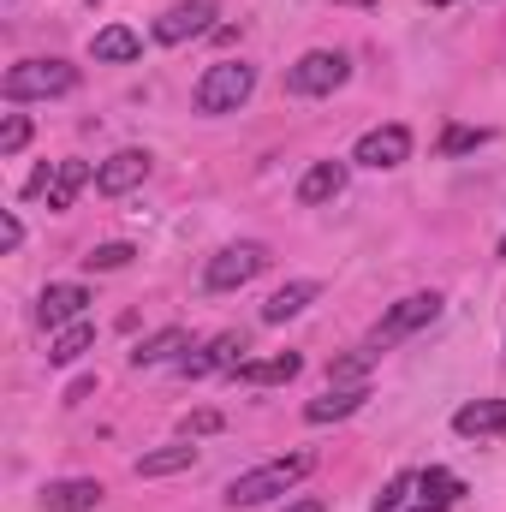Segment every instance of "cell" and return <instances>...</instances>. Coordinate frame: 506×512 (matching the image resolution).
Wrapping results in <instances>:
<instances>
[{
	"instance_id": "obj_6",
	"label": "cell",
	"mask_w": 506,
	"mask_h": 512,
	"mask_svg": "<svg viewBox=\"0 0 506 512\" xmlns=\"http://www.w3.org/2000/svg\"><path fill=\"white\" fill-rule=\"evenodd\" d=\"M262 268H268V245L239 239V245H227V251L209 256V268H203V286H209V292H239V286H251Z\"/></svg>"
},
{
	"instance_id": "obj_3",
	"label": "cell",
	"mask_w": 506,
	"mask_h": 512,
	"mask_svg": "<svg viewBox=\"0 0 506 512\" xmlns=\"http://www.w3.org/2000/svg\"><path fill=\"white\" fill-rule=\"evenodd\" d=\"M78 90V66L72 60H18L0 78L6 102H48V96H72Z\"/></svg>"
},
{
	"instance_id": "obj_31",
	"label": "cell",
	"mask_w": 506,
	"mask_h": 512,
	"mask_svg": "<svg viewBox=\"0 0 506 512\" xmlns=\"http://www.w3.org/2000/svg\"><path fill=\"white\" fill-rule=\"evenodd\" d=\"M90 387H96L90 376H84V382H72V387H66V405H78V399H90Z\"/></svg>"
},
{
	"instance_id": "obj_9",
	"label": "cell",
	"mask_w": 506,
	"mask_h": 512,
	"mask_svg": "<svg viewBox=\"0 0 506 512\" xmlns=\"http://www.w3.org/2000/svg\"><path fill=\"white\" fill-rule=\"evenodd\" d=\"M84 310H90V292L78 286V280H54V286H42V298H36V322L42 328H72V322H84Z\"/></svg>"
},
{
	"instance_id": "obj_13",
	"label": "cell",
	"mask_w": 506,
	"mask_h": 512,
	"mask_svg": "<svg viewBox=\"0 0 506 512\" xmlns=\"http://www.w3.org/2000/svg\"><path fill=\"white\" fill-rule=\"evenodd\" d=\"M102 507V483L96 477H60L42 489V512H96Z\"/></svg>"
},
{
	"instance_id": "obj_14",
	"label": "cell",
	"mask_w": 506,
	"mask_h": 512,
	"mask_svg": "<svg viewBox=\"0 0 506 512\" xmlns=\"http://www.w3.org/2000/svg\"><path fill=\"white\" fill-rule=\"evenodd\" d=\"M304 370V358L298 352H274V358H245V364H233L227 376L233 382H245V387H274V382H292Z\"/></svg>"
},
{
	"instance_id": "obj_8",
	"label": "cell",
	"mask_w": 506,
	"mask_h": 512,
	"mask_svg": "<svg viewBox=\"0 0 506 512\" xmlns=\"http://www.w3.org/2000/svg\"><path fill=\"white\" fill-rule=\"evenodd\" d=\"M245 346H251V340H245L239 328H227V334L203 340L197 352H185V358H179V376H185V382H203V376H215V370H233Z\"/></svg>"
},
{
	"instance_id": "obj_27",
	"label": "cell",
	"mask_w": 506,
	"mask_h": 512,
	"mask_svg": "<svg viewBox=\"0 0 506 512\" xmlns=\"http://www.w3.org/2000/svg\"><path fill=\"white\" fill-rule=\"evenodd\" d=\"M411 489H417V477H411V471H399V477H393V483L381 489L376 512H399V507H405V495H411Z\"/></svg>"
},
{
	"instance_id": "obj_30",
	"label": "cell",
	"mask_w": 506,
	"mask_h": 512,
	"mask_svg": "<svg viewBox=\"0 0 506 512\" xmlns=\"http://www.w3.org/2000/svg\"><path fill=\"white\" fill-rule=\"evenodd\" d=\"M280 512H328V501H316V495H304V501H286Z\"/></svg>"
},
{
	"instance_id": "obj_10",
	"label": "cell",
	"mask_w": 506,
	"mask_h": 512,
	"mask_svg": "<svg viewBox=\"0 0 506 512\" xmlns=\"http://www.w3.org/2000/svg\"><path fill=\"white\" fill-rule=\"evenodd\" d=\"M352 161H358V167H370V173H387V167L411 161V131H405V126L364 131V137H358V149H352Z\"/></svg>"
},
{
	"instance_id": "obj_7",
	"label": "cell",
	"mask_w": 506,
	"mask_h": 512,
	"mask_svg": "<svg viewBox=\"0 0 506 512\" xmlns=\"http://www.w3.org/2000/svg\"><path fill=\"white\" fill-rule=\"evenodd\" d=\"M215 0H179V6H167L155 24H149V36L161 42V48H179V42H191V36H209L215 30Z\"/></svg>"
},
{
	"instance_id": "obj_26",
	"label": "cell",
	"mask_w": 506,
	"mask_h": 512,
	"mask_svg": "<svg viewBox=\"0 0 506 512\" xmlns=\"http://www.w3.org/2000/svg\"><path fill=\"white\" fill-rule=\"evenodd\" d=\"M30 143V120L24 114H6V126H0V155H18Z\"/></svg>"
},
{
	"instance_id": "obj_18",
	"label": "cell",
	"mask_w": 506,
	"mask_h": 512,
	"mask_svg": "<svg viewBox=\"0 0 506 512\" xmlns=\"http://www.w3.org/2000/svg\"><path fill=\"white\" fill-rule=\"evenodd\" d=\"M179 352H191V334H185V328H161V334H149V340H137V346H131V370L173 364Z\"/></svg>"
},
{
	"instance_id": "obj_25",
	"label": "cell",
	"mask_w": 506,
	"mask_h": 512,
	"mask_svg": "<svg viewBox=\"0 0 506 512\" xmlns=\"http://www.w3.org/2000/svg\"><path fill=\"white\" fill-rule=\"evenodd\" d=\"M483 143H489V131H483V126H447L441 155H471V149H483Z\"/></svg>"
},
{
	"instance_id": "obj_17",
	"label": "cell",
	"mask_w": 506,
	"mask_h": 512,
	"mask_svg": "<svg viewBox=\"0 0 506 512\" xmlns=\"http://www.w3.org/2000/svg\"><path fill=\"white\" fill-rule=\"evenodd\" d=\"M316 298H322V286H316V280H286L280 292H268V304H262V322H292V316H304Z\"/></svg>"
},
{
	"instance_id": "obj_29",
	"label": "cell",
	"mask_w": 506,
	"mask_h": 512,
	"mask_svg": "<svg viewBox=\"0 0 506 512\" xmlns=\"http://www.w3.org/2000/svg\"><path fill=\"white\" fill-rule=\"evenodd\" d=\"M24 245V221L18 215H0V251H18Z\"/></svg>"
},
{
	"instance_id": "obj_11",
	"label": "cell",
	"mask_w": 506,
	"mask_h": 512,
	"mask_svg": "<svg viewBox=\"0 0 506 512\" xmlns=\"http://www.w3.org/2000/svg\"><path fill=\"white\" fill-rule=\"evenodd\" d=\"M149 179V149H114L102 167H96V191L102 197H126Z\"/></svg>"
},
{
	"instance_id": "obj_32",
	"label": "cell",
	"mask_w": 506,
	"mask_h": 512,
	"mask_svg": "<svg viewBox=\"0 0 506 512\" xmlns=\"http://www.w3.org/2000/svg\"><path fill=\"white\" fill-rule=\"evenodd\" d=\"M334 6H364V12H370V6H376V0H334Z\"/></svg>"
},
{
	"instance_id": "obj_1",
	"label": "cell",
	"mask_w": 506,
	"mask_h": 512,
	"mask_svg": "<svg viewBox=\"0 0 506 512\" xmlns=\"http://www.w3.org/2000/svg\"><path fill=\"white\" fill-rule=\"evenodd\" d=\"M316 471V453H286V459H268L245 477L227 483V507H268L274 495H292L304 477Z\"/></svg>"
},
{
	"instance_id": "obj_22",
	"label": "cell",
	"mask_w": 506,
	"mask_h": 512,
	"mask_svg": "<svg viewBox=\"0 0 506 512\" xmlns=\"http://www.w3.org/2000/svg\"><path fill=\"white\" fill-rule=\"evenodd\" d=\"M90 346H96V328H90V322H72V328H60V334H54L48 364H60V370H66V364H78Z\"/></svg>"
},
{
	"instance_id": "obj_23",
	"label": "cell",
	"mask_w": 506,
	"mask_h": 512,
	"mask_svg": "<svg viewBox=\"0 0 506 512\" xmlns=\"http://www.w3.org/2000/svg\"><path fill=\"white\" fill-rule=\"evenodd\" d=\"M417 489H423L417 501H423V507H435V512H447L459 495H465V483H459V477H447V471H423V477H417Z\"/></svg>"
},
{
	"instance_id": "obj_5",
	"label": "cell",
	"mask_w": 506,
	"mask_h": 512,
	"mask_svg": "<svg viewBox=\"0 0 506 512\" xmlns=\"http://www.w3.org/2000/svg\"><path fill=\"white\" fill-rule=\"evenodd\" d=\"M435 316H441V292H411V298L387 304V316L370 328V352H387V346L411 340V334H417V328H429Z\"/></svg>"
},
{
	"instance_id": "obj_34",
	"label": "cell",
	"mask_w": 506,
	"mask_h": 512,
	"mask_svg": "<svg viewBox=\"0 0 506 512\" xmlns=\"http://www.w3.org/2000/svg\"><path fill=\"white\" fill-rule=\"evenodd\" d=\"M429 6H453V0H429Z\"/></svg>"
},
{
	"instance_id": "obj_28",
	"label": "cell",
	"mask_w": 506,
	"mask_h": 512,
	"mask_svg": "<svg viewBox=\"0 0 506 512\" xmlns=\"http://www.w3.org/2000/svg\"><path fill=\"white\" fill-rule=\"evenodd\" d=\"M221 423H227L221 411H191V417H185V441H191V435H215Z\"/></svg>"
},
{
	"instance_id": "obj_4",
	"label": "cell",
	"mask_w": 506,
	"mask_h": 512,
	"mask_svg": "<svg viewBox=\"0 0 506 512\" xmlns=\"http://www.w3.org/2000/svg\"><path fill=\"white\" fill-rule=\"evenodd\" d=\"M346 78H352V60L340 48H310V54H298L286 66V90L292 96H334Z\"/></svg>"
},
{
	"instance_id": "obj_19",
	"label": "cell",
	"mask_w": 506,
	"mask_h": 512,
	"mask_svg": "<svg viewBox=\"0 0 506 512\" xmlns=\"http://www.w3.org/2000/svg\"><path fill=\"white\" fill-rule=\"evenodd\" d=\"M90 54H96L102 66H131V60L143 54V36H137L131 24H108V30H96V42H90Z\"/></svg>"
},
{
	"instance_id": "obj_21",
	"label": "cell",
	"mask_w": 506,
	"mask_h": 512,
	"mask_svg": "<svg viewBox=\"0 0 506 512\" xmlns=\"http://www.w3.org/2000/svg\"><path fill=\"white\" fill-rule=\"evenodd\" d=\"M191 465H197V447H191V441H173V447L143 453V459H137V477H179V471H191Z\"/></svg>"
},
{
	"instance_id": "obj_24",
	"label": "cell",
	"mask_w": 506,
	"mask_h": 512,
	"mask_svg": "<svg viewBox=\"0 0 506 512\" xmlns=\"http://www.w3.org/2000/svg\"><path fill=\"white\" fill-rule=\"evenodd\" d=\"M131 245H90V256H84V268H90V274H114V268H126L131 262Z\"/></svg>"
},
{
	"instance_id": "obj_33",
	"label": "cell",
	"mask_w": 506,
	"mask_h": 512,
	"mask_svg": "<svg viewBox=\"0 0 506 512\" xmlns=\"http://www.w3.org/2000/svg\"><path fill=\"white\" fill-rule=\"evenodd\" d=\"M411 512H435V507H423V501H417V507H411Z\"/></svg>"
},
{
	"instance_id": "obj_2",
	"label": "cell",
	"mask_w": 506,
	"mask_h": 512,
	"mask_svg": "<svg viewBox=\"0 0 506 512\" xmlns=\"http://www.w3.org/2000/svg\"><path fill=\"white\" fill-rule=\"evenodd\" d=\"M251 96H256V66H245V60H215V66L197 78L191 108H197V114H239Z\"/></svg>"
},
{
	"instance_id": "obj_20",
	"label": "cell",
	"mask_w": 506,
	"mask_h": 512,
	"mask_svg": "<svg viewBox=\"0 0 506 512\" xmlns=\"http://www.w3.org/2000/svg\"><path fill=\"white\" fill-rule=\"evenodd\" d=\"M84 185H96V173H90L84 161H60V167H54V185H48V215H66Z\"/></svg>"
},
{
	"instance_id": "obj_35",
	"label": "cell",
	"mask_w": 506,
	"mask_h": 512,
	"mask_svg": "<svg viewBox=\"0 0 506 512\" xmlns=\"http://www.w3.org/2000/svg\"><path fill=\"white\" fill-rule=\"evenodd\" d=\"M90 6H96V0H90Z\"/></svg>"
},
{
	"instance_id": "obj_12",
	"label": "cell",
	"mask_w": 506,
	"mask_h": 512,
	"mask_svg": "<svg viewBox=\"0 0 506 512\" xmlns=\"http://www.w3.org/2000/svg\"><path fill=\"white\" fill-rule=\"evenodd\" d=\"M346 179H352V161H316V167L298 179V203H304V209H322V203H334V197L346 191Z\"/></svg>"
},
{
	"instance_id": "obj_15",
	"label": "cell",
	"mask_w": 506,
	"mask_h": 512,
	"mask_svg": "<svg viewBox=\"0 0 506 512\" xmlns=\"http://www.w3.org/2000/svg\"><path fill=\"white\" fill-rule=\"evenodd\" d=\"M453 429L465 441H483V435H506V399H471L453 411Z\"/></svg>"
},
{
	"instance_id": "obj_16",
	"label": "cell",
	"mask_w": 506,
	"mask_h": 512,
	"mask_svg": "<svg viewBox=\"0 0 506 512\" xmlns=\"http://www.w3.org/2000/svg\"><path fill=\"white\" fill-rule=\"evenodd\" d=\"M364 405H370V382L328 387L322 399H310V405H304V417H310V423H340V417H352V411H364Z\"/></svg>"
}]
</instances>
